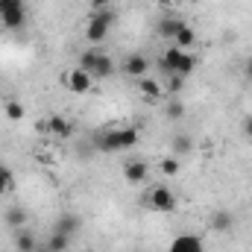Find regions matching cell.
<instances>
[{
    "instance_id": "cell-29",
    "label": "cell",
    "mask_w": 252,
    "mask_h": 252,
    "mask_svg": "<svg viewBox=\"0 0 252 252\" xmlns=\"http://www.w3.org/2000/svg\"><path fill=\"white\" fill-rule=\"evenodd\" d=\"M244 73H247V79L252 82V56L247 59V64H244Z\"/></svg>"
},
{
    "instance_id": "cell-21",
    "label": "cell",
    "mask_w": 252,
    "mask_h": 252,
    "mask_svg": "<svg viewBox=\"0 0 252 252\" xmlns=\"http://www.w3.org/2000/svg\"><path fill=\"white\" fill-rule=\"evenodd\" d=\"M100 53H103V47H94V44H91L88 50H82V53H79V67H82V70H91L94 62L100 59Z\"/></svg>"
},
{
    "instance_id": "cell-26",
    "label": "cell",
    "mask_w": 252,
    "mask_h": 252,
    "mask_svg": "<svg viewBox=\"0 0 252 252\" xmlns=\"http://www.w3.org/2000/svg\"><path fill=\"white\" fill-rule=\"evenodd\" d=\"M161 173H164V176H176V173H179V161H176L173 156L164 158V161H161Z\"/></svg>"
},
{
    "instance_id": "cell-23",
    "label": "cell",
    "mask_w": 252,
    "mask_h": 252,
    "mask_svg": "<svg viewBox=\"0 0 252 252\" xmlns=\"http://www.w3.org/2000/svg\"><path fill=\"white\" fill-rule=\"evenodd\" d=\"M3 112H6V118H9V121H24V106H21L18 100H6Z\"/></svg>"
},
{
    "instance_id": "cell-4",
    "label": "cell",
    "mask_w": 252,
    "mask_h": 252,
    "mask_svg": "<svg viewBox=\"0 0 252 252\" xmlns=\"http://www.w3.org/2000/svg\"><path fill=\"white\" fill-rule=\"evenodd\" d=\"M0 24L9 32L24 30V24H27V0H0Z\"/></svg>"
},
{
    "instance_id": "cell-22",
    "label": "cell",
    "mask_w": 252,
    "mask_h": 252,
    "mask_svg": "<svg viewBox=\"0 0 252 252\" xmlns=\"http://www.w3.org/2000/svg\"><path fill=\"white\" fill-rule=\"evenodd\" d=\"M47 250H50V252H67V250H70V238H67V235H59V232H50Z\"/></svg>"
},
{
    "instance_id": "cell-13",
    "label": "cell",
    "mask_w": 252,
    "mask_h": 252,
    "mask_svg": "<svg viewBox=\"0 0 252 252\" xmlns=\"http://www.w3.org/2000/svg\"><path fill=\"white\" fill-rule=\"evenodd\" d=\"M185 27V21L182 18H176V15H167V18H161L158 21V35L161 38H167V41H173L176 38V32Z\"/></svg>"
},
{
    "instance_id": "cell-3",
    "label": "cell",
    "mask_w": 252,
    "mask_h": 252,
    "mask_svg": "<svg viewBox=\"0 0 252 252\" xmlns=\"http://www.w3.org/2000/svg\"><path fill=\"white\" fill-rule=\"evenodd\" d=\"M112 27H115V12H112L109 6H106V9H94L91 18H88V24H85V38H88V44L100 47V44L106 41V35L112 32Z\"/></svg>"
},
{
    "instance_id": "cell-15",
    "label": "cell",
    "mask_w": 252,
    "mask_h": 252,
    "mask_svg": "<svg viewBox=\"0 0 252 252\" xmlns=\"http://www.w3.org/2000/svg\"><path fill=\"white\" fill-rule=\"evenodd\" d=\"M3 220H6V226H9V229H24V226H27V220H30V214H27V208L12 205V208H6Z\"/></svg>"
},
{
    "instance_id": "cell-28",
    "label": "cell",
    "mask_w": 252,
    "mask_h": 252,
    "mask_svg": "<svg viewBox=\"0 0 252 252\" xmlns=\"http://www.w3.org/2000/svg\"><path fill=\"white\" fill-rule=\"evenodd\" d=\"M91 3V9H106L109 6V0H88Z\"/></svg>"
},
{
    "instance_id": "cell-12",
    "label": "cell",
    "mask_w": 252,
    "mask_h": 252,
    "mask_svg": "<svg viewBox=\"0 0 252 252\" xmlns=\"http://www.w3.org/2000/svg\"><path fill=\"white\" fill-rule=\"evenodd\" d=\"M47 132H50L53 138H70V135H73V126H70V121L62 118V115H50V118H47Z\"/></svg>"
},
{
    "instance_id": "cell-17",
    "label": "cell",
    "mask_w": 252,
    "mask_h": 252,
    "mask_svg": "<svg viewBox=\"0 0 252 252\" xmlns=\"http://www.w3.org/2000/svg\"><path fill=\"white\" fill-rule=\"evenodd\" d=\"M173 44L179 47V50H190L193 44H196V30L190 27V24H185L179 32H176V38H173Z\"/></svg>"
},
{
    "instance_id": "cell-2",
    "label": "cell",
    "mask_w": 252,
    "mask_h": 252,
    "mask_svg": "<svg viewBox=\"0 0 252 252\" xmlns=\"http://www.w3.org/2000/svg\"><path fill=\"white\" fill-rule=\"evenodd\" d=\"M193 67H196V56L190 53V50H179L176 44H170L164 53H161V70L167 73V76H190L193 73Z\"/></svg>"
},
{
    "instance_id": "cell-31",
    "label": "cell",
    "mask_w": 252,
    "mask_h": 252,
    "mask_svg": "<svg viewBox=\"0 0 252 252\" xmlns=\"http://www.w3.org/2000/svg\"><path fill=\"white\" fill-rule=\"evenodd\" d=\"M67 252H73V250H67Z\"/></svg>"
},
{
    "instance_id": "cell-7",
    "label": "cell",
    "mask_w": 252,
    "mask_h": 252,
    "mask_svg": "<svg viewBox=\"0 0 252 252\" xmlns=\"http://www.w3.org/2000/svg\"><path fill=\"white\" fill-rule=\"evenodd\" d=\"M124 73L132 76V79H144V76L150 73V56H144V53H129L124 59Z\"/></svg>"
},
{
    "instance_id": "cell-20",
    "label": "cell",
    "mask_w": 252,
    "mask_h": 252,
    "mask_svg": "<svg viewBox=\"0 0 252 252\" xmlns=\"http://www.w3.org/2000/svg\"><path fill=\"white\" fill-rule=\"evenodd\" d=\"M164 118H167V121H182V118H185V103L176 100V97H170L167 106H164Z\"/></svg>"
},
{
    "instance_id": "cell-16",
    "label": "cell",
    "mask_w": 252,
    "mask_h": 252,
    "mask_svg": "<svg viewBox=\"0 0 252 252\" xmlns=\"http://www.w3.org/2000/svg\"><path fill=\"white\" fill-rule=\"evenodd\" d=\"M138 91L147 97V100H161V82L158 79H150V76H144V79H138Z\"/></svg>"
},
{
    "instance_id": "cell-11",
    "label": "cell",
    "mask_w": 252,
    "mask_h": 252,
    "mask_svg": "<svg viewBox=\"0 0 252 252\" xmlns=\"http://www.w3.org/2000/svg\"><path fill=\"white\" fill-rule=\"evenodd\" d=\"M79 217L76 214H59L56 217V223H53V232H59V235H67V238H73L76 232H79Z\"/></svg>"
},
{
    "instance_id": "cell-19",
    "label": "cell",
    "mask_w": 252,
    "mask_h": 252,
    "mask_svg": "<svg viewBox=\"0 0 252 252\" xmlns=\"http://www.w3.org/2000/svg\"><path fill=\"white\" fill-rule=\"evenodd\" d=\"M232 226H235L232 211H214V214H211V229H214V232H229Z\"/></svg>"
},
{
    "instance_id": "cell-9",
    "label": "cell",
    "mask_w": 252,
    "mask_h": 252,
    "mask_svg": "<svg viewBox=\"0 0 252 252\" xmlns=\"http://www.w3.org/2000/svg\"><path fill=\"white\" fill-rule=\"evenodd\" d=\"M167 252H205V247L196 235H176L173 244L167 247Z\"/></svg>"
},
{
    "instance_id": "cell-24",
    "label": "cell",
    "mask_w": 252,
    "mask_h": 252,
    "mask_svg": "<svg viewBox=\"0 0 252 252\" xmlns=\"http://www.w3.org/2000/svg\"><path fill=\"white\" fill-rule=\"evenodd\" d=\"M6 190H12V170H9L6 164H0V196H3Z\"/></svg>"
},
{
    "instance_id": "cell-10",
    "label": "cell",
    "mask_w": 252,
    "mask_h": 252,
    "mask_svg": "<svg viewBox=\"0 0 252 252\" xmlns=\"http://www.w3.org/2000/svg\"><path fill=\"white\" fill-rule=\"evenodd\" d=\"M88 73H91V79H94V82H97V79H109V76L115 73V62H112V56L103 50V53H100V59L94 62V67H91Z\"/></svg>"
},
{
    "instance_id": "cell-14",
    "label": "cell",
    "mask_w": 252,
    "mask_h": 252,
    "mask_svg": "<svg viewBox=\"0 0 252 252\" xmlns=\"http://www.w3.org/2000/svg\"><path fill=\"white\" fill-rule=\"evenodd\" d=\"M15 247H18V252H32L35 247H38V238H35V232H32L30 226L18 229V235H15Z\"/></svg>"
},
{
    "instance_id": "cell-8",
    "label": "cell",
    "mask_w": 252,
    "mask_h": 252,
    "mask_svg": "<svg viewBox=\"0 0 252 252\" xmlns=\"http://www.w3.org/2000/svg\"><path fill=\"white\" fill-rule=\"evenodd\" d=\"M147 173H150V164L144 158H129L124 164V179L129 185H141L147 179Z\"/></svg>"
},
{
    "instance_id": "cell-25",
    "label": "cell",
    "mask_w": 252,
    "mask_h": 252,
    "mask_svg": "<svg viewBox=\"0 0 252 252\" xmlns=\"http://www.w3.org/2000/svg\"><path fill=\"white\" fill-rule=\"evenodd\" d=\"M182 85H185V76H176V73L167 76V94H170V97H176V94L182 91Z\"/></svg>"
},
{
    "instance_id": "cell-30",
    "label": "cell",
    "mask_w": 252,
    "mask_h": 252,
    "mask_svg": "<svg viewBox=\"0 0 252 252\" xmlns=\"http://www.w3.org/2000/svg\"><path fill=\"white\" fill-rule=\"evenodd\" d=\"M32 252H50V250H47V244H38V247H35Z\"/></svg>"
},
{
    "instance_id": "cell-5",
    "label": "cell",
    "mask_w": 252,
    "mask_h": 252,
    "mask_svg": "<svg viewBox=\"0 0 252 252\" xmlns=\"http://www.w3.org/2000/svg\"><path fill=\"white\" fill-rule=\"evenodd\" d=\"M144 208L158 211V214H170V211H176V193L164 185H156L144 193Z\"/></svg>"
},
{
    "instance_id": "cell-1",
    "label": "cell",
    "mask_w": 252,
    "mask_h": 252,
    "mask_svg": "<svg viewBox=\"0 0 252 252\" xmlns=\"http://www.w3.org/2000/svg\"><path fill=\"white\" fill-rule=\"evenodd\" d=\"M138 144V126H126V129H100L94 135V147L100 153H121V150H132Z\"/></svg>"
},
{
    "instance_id": "cell-27",
    "label": "cell",
    "mask_w": 252,
    "mask_h": 252,
    "mask_svg": "<svg viewBox=\"0 0 252 252\" xmlns=\"http://www.w3.org/2000/svg\"><path fill=\"white\" fill-rule=\"evenodd\" d=\"M241 126H244V135L252 138V115H250V118H244V124H241Z\"/></svg>"
},
{
    "instance_id": "cell-18",
    "label": "cell",
    "mask_w": 252,
    "mask_h": 252,
    "mask_svg": "<svg viewBox=\"0 0 252 252\" xmlns=\"http://www.w3.org/2000/svg\"><path fill=\"white\" fill-rule=\"evenodd\" d=\"M190 150H193V141H190V135L179 132V135H173V138H170V153H173V156H188Z\"/></svg>"
},
{
    "instance_id": "cell-6",
    "label": "cell",
    "mask_w": 252,
    "mask_h": 252,
    "mask_svg": "<svg viewBox=\"0 0 252 252\" xmlns=\"http://www.w3.org/2000/svg\"><path fill=\"white\" fill-rule=\"evenodd\" d=\"M62 82L67 85V91H73V94H88V91H91V85H94L91 73H88V70H82V67L67 70V73L62 76Z\"/></svg>"
}]
</instances>
